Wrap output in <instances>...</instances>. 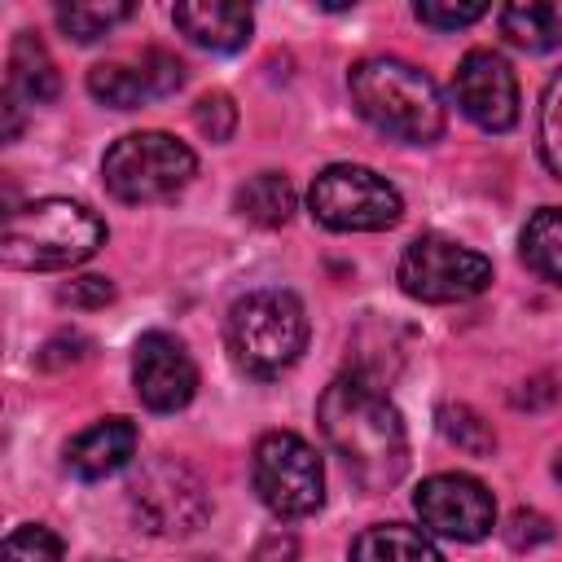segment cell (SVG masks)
Listing matches in <instances>:
<instances>
[{"label": "cell", "mask_w": 562, "mask_h": 562, "mask_svg": "<svg viewBox=\"0 0 562 562\" xmlns=\"http://www.w3.org/2000/svg\"><path fill=\"white\" fill-rule=\"evenodd\" d=\"M105 246V220L70 198H40L4 215L0 259L22 272H53L92 259Z\"/></svg>", "instance_id": "3957f363"}, {"label": "cell", "mask_w": 562, "mask_h": 562, "mask_svg": "<svg viewBox=\"0 0 562 562\" xmlns=\"http://www.w3.org/2000/svg\"><path fill=\"white\" fill-rule=\"evenodd\" d=\"M413 509L422 527L448 540H483L496 527V501L474 474H430L413 492Z\"/></svg>", "instance_id": "30bf717a"}, {"label": "cell", "mask_w": 562, "mask_h": 562, "mask_svg": "<svg viewBox=\"0 0 562 562\" xmlns=\"http://www.w3.org/2000/svg\"><path fill=\"white\" fill-rule=\"evenodd\" d=\"M132 505H136V518L145 522V531H154V536H189L211 514V501H206L198 474L184 470L180 461L149 465L140 474V483L132 487Z\"/></svg>", "instance_id": "9c48e42d"}, {"label": "cell", "mask_w": 562, "mask_h": 562, "mask_svg": "<svg viewBox=\"0 0 562 562\" xmlns=\"http://www.w3.org/2000/svg\"><path fill=\"white\" fill-rule=\"evenodd\" d=\"M136 66H140V75H145V83H149L154 97H171V92L184 83V66H180V57H171L167 48H145Z\"/></svg>", "instance_id": "4316f807"}, {"label": "cell", "mask_w": 562, "mask_h": 562, "mask_svg": "<svg viewBox=\"0 0 562 562\" xmlns=\"http://www.w3.org/2000/svg\"><path fill=\"white\" fill-rule=\"evenodd\" d=\"M307 206L334 233H382L404 215L400 189L360 162L325 167L307 189Z\"/></svg>", "instance_id": "8992f818"}, {"label": "cell", "mask_w": 562, "mask_h": 562, "mask_svg": "<svg viewBox=\"0 0 562 562\" xmlns=\"http://www.w3.org/2000/svg\"><path fill=\"white\" fill-rule=\"evenodd\" d=\"M505 540L518 553L522 549H536V544H549L553 540V522L544 514H536V509H514L509 522H505Z\"/></svg>", "instance_id": "83f0119b"}, {"label": "cell", "mask_w": 562, "mask_h": 562, "mask_svg": "<svg viewBox=\"0 0 562 562\" xmlns=\"http://www.w3.org/2000/svg\"><path fill=\"white\" fill-rule=\"evenodd\" d=\"M193 123L202 127V136H211V140H228L233 127H237V105H233V97H228V92H206V97H198V105H193Z\"/></svg>", "instance_id": "484cf974"}, {"label": "cell", "mask_w": 562, "mask_h": 562, "mask_svg": "<svg viewBox=\"0 0 562 562\" xmlns=\"http://www.w3.org/2000/svg\"><path fill=\"white\" fill-rule=\"evenodd\" d=\"M136 443H140V435H136V426L127 417L92 422L88 430H79L66 443V470L75 479H88V483L110 479V474H119L136 457Z\"/></svg>", "instance_id": "4fadbf2b"}, {"label": "cell", "mask_w": 562, "mask_h": 562, "mask_svg": "<svg viewBox=\"0 0 562 562\" xmlns=\"http://www.w3.org/2000/svg\"><path fill=\"white\" fill-rule=\"evenodd\" d=\"M316 422L356 487L386 492L408 470V435L400 408L360 373L334 378L316 400Z\"/></svg>", "instance_id": "6da1fadb"}, {"label": "cell", "mask_w": 562, "mask_h": 562, "mask_svg": "<svg viewBox=\"0 0 562 562\" xmlns=\"http://www.w3.org/2000/svg\"><path fill=\"white\" fill-rule=\"evenodd\" d=\"M237 211L250 220V224H263V228H281L290 215H294V184L281 176V171H259L250 176L241 189H237Z\"/></svg>", "instance_id": "ac0fdd59"}, {"label": "cell", "mask_w": 562, "mask_h": 562, "mask_svg": "<svg viewBox=\"0 0 562 562\" xmlns=\"http://www.w3.org/2000/svg\"><path fill=\"white\" fill-rule=\"evenodd\" d=\"M88 92L110 105V110H136L140 101H149V83L140 75V66H123V61H101L88 70Z\"/></svg>", "instance_id": "44dd1931"}, {"label": "cell", "mask_w": 562, "mask_h": 562, "mask_svg": "<svg viewBox=\"0 0 562 562\" xmlns=\"http://www.w3.org/2000/svg\"><path fill=\"white\" fill-rule=\"evenodd\" d=\"M307 347V312L290 290H250L228 307V351L250 378L285 373Z\"/></svg>", "instance_id": "277c9868"}, {"label": "cell", "mask_w": 562, "mask_h": 562, "mask_svg": "<svg viewBox=\"0 0 562 562\" xmlns=\"http://www.w3.org/2000/svg\"><path fill=\"white\" fill-rule=\"evenodd\" d=\"M522 259L536 277L562 285V211L540 206L522 228Z\"/></svg>", "instance_id": "d6986e66"}, {"label": "cell", "mask_w": 562, "mask_h": 562, "mask_svg": "<svg viewBox=\"0 0 562 562\" xmlns=\"http://www.w3.org/2000/svg\"><path fill=\"white\" fill-rule=\"evenodd\" d=\"M57 299L66 307H105L114 299V281L110 277H75L57 290Z\"/></svg>", "instance_id": "f1b7e54d"}, {"label": "cell", "mask_w": 562, "mask_h": 562, "mask_svg": "<svg viewBox=\"0 0 562 562\" xmlns=\"http://www.w3.org/2000/svg\"><path fill=\"white\" fill-rule=\"evenodd\" d=\"M536 136H540V158H544L549 176L562 180V70L549 79V88L540 97V127H536Z\"/></svg>", "instance_id": "603a6c76"}, {"label": "cell", "mask_w": 562, "mask_h": 562, "mask_svg": "<svg viewBox=\"0 0 562 562\" xmlns=\"http://www.w3.org/2000/svg\"><path fill=\"white\" fill-rule=\"evenodd\" d=\"M501 31L527 53H549L562 44V0H518L501 9Z\"/></svg>", "instance_id": "e0dca14e"}, {"label": "cell", "mask_w": 562, "mask_h": 562, "mask_svg": "<svg viewBox=\"0 0 562 562\" xmlns=\"http://www.w3.org/2000/svg\"><path fill=\"white\" fill-rule=\"evenodd\" d=\"M452 97L461 114L483 132H509L518 123V79L509 61L492 48H470L457 61Z\"/></svg>", "instance_id": "8fae6325"}, {"label": "cell", "mask_w": 562, "mask_h": 562, "mask_svg": "<svg viewBox=\"0 0 562 562\" xmlns=\"http://www.w3.org/2000/svg\"><path fill=\"white\" fill-rule=\"evenodd\" d=\"M250 479L277 518H307L325 501V470L316 448L294 430H268L255 443Z\"/></svg>", "instance_id": "52a82bcc"}, {"label": "cell", "mask_w": 562, "mask_h": 562, "mask_svg": "<svg viewBox=\"0 0 562 562\" xmlns=\"http://www.w3.org/2000/svg\"><path fill=\"white\" fill-rule=\"evenodd\" d=\"M347 88H351L356 110L378 132H386L395 140H413V145H430L443 136L448 110L426 70H417L400 57H364L351 66Z\"/></svg>", "instance_id": "7a4b0ae2"}, {"label": "cell", "mask_w": 562, "mask_h": 562, "mask_svg": "<svg viewBox=\"0 0 562 562\" xmlns=\"http://www.w3.org/2000/svg\"><path fill=\"white\" fill-rule=\"evenodd\" d=\"M193 171H198L193 149L171 132H127L101 158L105 189L132 206L176 198L193 180Z\"/></svg>", "instance_id": "5b68a950"}, {"label": "cell", "mask_w": 562, "mask_h": 562, "mask_svg": "<svg viewBox=\"0 0 562 562\" xmlns=\"http://www.w3.org/2000/svg\"><path fill=\"white\" fill-rule=\"evenodd\" d=\"M553 474H558V479H562V452H558V461H553Z\"/></svg>", "instance_id": "1f68e13d"}, {"label": "cell", "mask_w": 562, "mask_h": 562, "mask_svg": "<svg viewBox=\"0 0 562 562\" xmlns=\"http://www.w3.org/2000/svg\"><path fill=\"white\" fill-rule=\"evenodd\" d=\"M171 18L193 44H202L211 53L241 48L250 40V26H255L250 9L246 4H228V0H184V4L171 9Z\"/></svg>", "instance_id": "5bb4252c"}, {"label": "cell", "mask_w": 562, "mask_h": 562, "mask_svg": "<svg viewBox=\"0 0 562 562\" xmlns=\"http://www.w3.org/2000/svg\"><path fill=\"white\" fill-rule=\"evenodd\" d=\"M88 338L83 334H57V338H48L44 342V351H40V369H66V364H79L83 356H88Z\"/></svg>", "instance_id": "f546056e"}, {"label": "cell", "mask_w": 562, "mask_h": 562, "mask_svg": "<svg viewBox=\"0 0 562 562\" xmlns=\"http://www.w3.org/2000/svg\"><path fill=\"white\" fill-rule=\"evenodd\" d=\"M400 290L422 303H465L492 285V259L443 237L422 233L400 255Z\"/></svg>", "instance_id": "ba28073f"}, {"label": "cell", "mask_w": 562, "mask_h": 562, "mask_svg": "<svg viewBox=\"0 0 562 562\" xmlns=\"http://www.w3.org/2000/svg\"><path fill=\"white\" fill-rule=\"evenodd\" d=\"M127 18H132V4L127 0H75V4H57V26L75 44H92V40H101L105 31H114Z\"/></svg>", "instance_id": "ffe728a7"}, {"label": "cell", "mask_w": 562, "mask_h": 562, "mask_svg": "<svg viewBox=\"0 0 562 562\" xmlns=\"http://www.w3.org/2000/svg\"><path fill=\"white\" fill-rule=\"evenodd\" d=\"M413 13H417V22H426L435 31H461V26L479 22L487 13V4H479V0H417Z\"/></svg>", "instance_id": "d4e9b609"}, {"label": "cell", "mask_w": 562, "mask_h": 562, "mask_svg": "<svg viewBox=\"0 0 562 562\" xmlns=\"http://www.w3.org/2000/svg\"><path fill=\"white\" fill-rule=\"evenodd\" d=\"M294 549H299L294 536H281V531H277V536H268V540L255 549L250 562H294Z\"/></svg>", "instance_id": "4dcf8cb0"}, {"label": "cell", "mask_w": 562, "mask_h": 562, "mask_svg": "<svg viewBox=\"0 0 562 562\" xmlns=\"http://www.w3.org/2000/svg\"><path fill=\"white\" fill-rule=\"evenodd\" d=\"M57 88H61V79H57V66H53L48 48L31 31H22L13 40V48H9V83H4V92L18 97L22 105H44V101L57 97Z\"/></svg>", "instance_id": "2e32d148"}, {"label": "cell", "mask_w": 562, "mask_h": 562, "mask_svg": "<svg viewBox=\"0 0 562 562\" xmlns=\"http://www.w3.org/2000/svg\"><path fill=\"white\" fill-rule=\"evenodd\" d=\"M351 562H443V553L422 527L373 522L351 540Z\"/></svg>", "instance_id": "9a60e30c"}, {"label": "cell", "mask_w": 562, "mask_h": 562, "mask_svg": "<svg viewBox=\"0 0 562 562\" xmlns=\"http://www.w3.org/2000/svg\"><path fill=\"white\" fill-rule=\"evenodd\" d=\"M0 562H61V540L48 527L26 522V527H18V531L4 536Z\"/></svg>", "instance_id": "cb8c5ba5"}, {"label": "cell", "mask_w": 562, "mask_h": 562, "mask_svg": "<svg viewBox=\"0 0 562 562\" xmlns=\"http://www.w3.org/2000/svg\"><path fill=\"white\" fill-rule=\"evenodd\" d=\"M132 386H136V395H140L145 408L176 413L198 391V364H193L189 347L176 334L149 329L132 347Z\"/></svg>", "instance_id": "7c38bea8"}, {"label": "cell", "mask_w": 562, "mask_h": 562, "mask_svg": "<svg viewBox=\"0 0 562 562\" xmlns=\"http://www.w3.org/2000/svg\"><path fill=\"white\" fill-rule=\"evenodd\" d=\"M435 422H439V435H443L448 443H457L461 452H470V457H492L496 430H492V422H483L470 404H443V408L435 413Z\"/></svg>", "instance_id": "7402d4cb"}]
</instances>
